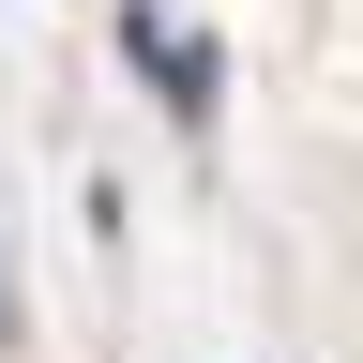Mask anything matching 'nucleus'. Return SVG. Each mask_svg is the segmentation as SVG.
<instances>
[{"mask_svg":"<svg viewBox=\"0 0 363 363\" xmlns=\"http://www.w3.org/2000/svg\"><path fill=\"white\" fill-rule=\"evenodd\" d=\"M121 45H136V76H152V91H167L182 121H212V61L182 45V16H152V0H121Z\"/></svg>","mask_w":363,"mask_h":363,"instance_id":"obj_1","label":"nucleus"},{"mask_svg":"<svg viewBox=\"0 0 363 363\" xmlns=\"http://www.w3.org/2000/svg\"><path fill=\"white\" fill-rule=\"evenodd\" d=\"M0 348H16V288H0Z\"/></svg>","mask_w":363,"mask_h":363,"instance_id":"obj_2","label":"nucleus"}]
</instances>
